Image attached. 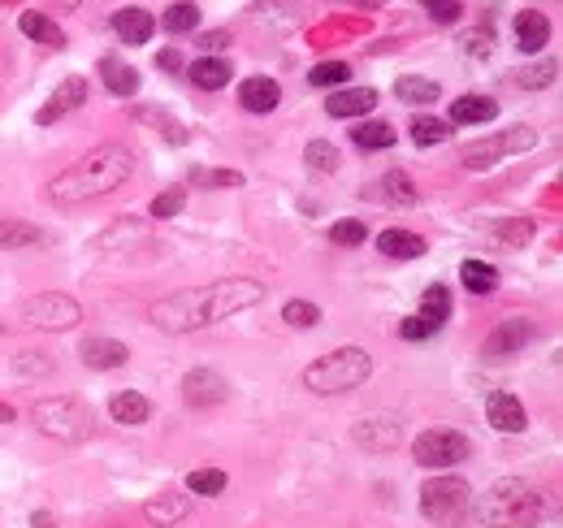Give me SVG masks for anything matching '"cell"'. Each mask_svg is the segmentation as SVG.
<instances>
[{"label": "cell", "mask_w": 563, "mask_h": 528, "mask_svg": "<svg viewBox=\"0 0 563 528\" xmlns=\"http://www.w3.org/2000/svg\"><path fill=\"white\" fill-rule=\"evenodd\" d=\"M269 286H260L256 277H221V282L195 286V290H178L165 295L148 308V321L165 334H191V329H208L226 316H239L256 303H265Z\"/></svg>", "instance_id": "cell-1"}, {"label": "cell", "mask_w": 563, "mask_h": 528, "mask_svg": "<svg viewBox=\"0 0 563 528\" xmlns=\"http://www.w3.org/2000/svg\"><path fill=\"white\" fill-rule=\"evenodd\" d=\"M135 174V152L126 143H100L91 148L83 161H74L70 169H61L48 187V200L57 208H78V204H91V200H104L113 195L122 182H130Z\"/></svg>", "instance_id": "cell-2"}, {"label": "cell", "mask_w": 563, "mask_h": 528, "mask_svg": "<svg viewBox=\"0 0 563 528\" xmlns=\"http://www.w3.org/2000/svg\"><path fill=\"white\" fill-rule=\"evenodd\" d=\"M551 516V498L542 485L525 477H503L494 481L486 494L473 498V516L481 528H542Z\"/></svg>", "instance_id": "cell-3"}, {"label": "cell", "mask_w": 563, "mask_h": 528, "mask_svg": "<svg viewBox=\"0 0 563 528\" xmlns=\"http://www.w3.org/2000/svg\"><path fill=\"white\" fill-rule=\"evenodd\" d=\"M373 377V355L364 347H338L304 368V390L312 394H347Z\"/></svg>", "instance_id": "cell-4"}, {"label": "cell", "mask_w": 563, "mask_h": 528, "mask_svg": "<svg viewBox=\"0 0 563 528\" xmlns=\"http://www.w3.org/2000/svg\"><path fill=\"white\" fill-rule=\"evenodd\" d=\"M31 420H35V429L44 433V438L65 442V446L87 442V438H91V425H96V420H91V407H87V403H78V399H70V394L35 399Z\"/></svg>", "instance_id": "cell-5"}, {"label": "cell", "mask_w": 563, "mask_h": 528, "mask_svg": "<svg viewBox=\"0 0 563 528\" xmlns=\"http://www.w3.org/2000/svg\"><path fill=\"white\" fill-rule=\"evenodd\" d=\"M421 516L438 528H460L473 516V485L451 472H438L434 481L421 485Z\"/></svg>", "instance_id": "cell-6"}, {"label": "cell", "mask_w": 563, "mask_h": 528, "mask_svg": "<svg viewBox=\"0 0 563 528\" xmlns=\"http://www.w3.org/2000/svg\"><path fill=\"white\" fill-rule=\"evenodd\" d=\"M412 459L429 472H447L464 459H473V442L460 429H425L412 438Z\"/></svg>", "instance_id": "cell-7"}, {"label": "cell", "mask_w": 563, "mask_h": 528, "mask_svg": "<svg viewBox=\"0 0 563 528\" xmlns=\"http://www.w3.org/2000/svg\"><path fill=\"white\" fill-rule=\"evenodd\" d=\"M22 325L31 329H48V334H61V329H74L83 321V308H78V299L70 295H57V290H44V295H31L22 303Z\"/></svg>", "instance_id": "cell-8"}, {"label": "cell", "mask_w": 563, "mask_h": 528, "mask_svg": "<svg viewBox=\"0 0 563 528\" xmlns=\"http://www.w3.org/2000/svg\"><path fill=\"white\" fill-rule=\"evenodd\" d=\"M403 438H408V420L399 412H373V416H360L351 425V442L369 455H386V451H399Z\"/></svg>", "instance_id": "cell-9"}, {"label": "cell", "mask_w": 563, "mask_h": 528, "mask_svg": "<svg viewBox=\"0 0 563 528\" xmlns=\"http://www.w3.org/2000/svg\"><path fill=\"white\" fill-rule=\"evenodd\" d=\"M538 148V130L533 126H512L494 139H481L473 143V152H464V169H490L499 165L503 156H516V152H533Z\"/></svg>", "instance_id": "cell-10"}, {"label": "cell", "mask_w": 563, "mask_h": 528, "mask_svg": "<svg viewBox=\"0 0 563 528\" xmlns=\"http://www.w3.org/2000/svg\"><path fill=\"white\" fill-rule=\"evenodd\" d=\"M182 399L195 412H208V407H221L230 399V381L217 373V368H191L187 377H182Z\"/></svg>", "instance_id": "cell-11"}, {"label": "cell", "mask_w": 563, "mask_h": 528, "mask_svg": "<svg viewBox=\"0 0 563 528\" xmlns=\"http://www.w3.org/2000/svg\"><path fill=\"white\" fill-rule=\"evenodd\" d=\"M533 338H538V325H533L529 316H512V321H503L486 342H481V355H486V360H507V355L525 351Z\"/></svg>", "instance_id": "cell-12"}, {"label": "cell", "mask_w": 563, "mask_h": 528, "mask_svg": "<svg viewBox=\"0 0 563 528\" xmlns=\"http://www.w3.org/2000/svg\"><path fill=\"white\" fill-rule=\"evenodd\" d=\"M191 507H195L191 494H182V490H161L156 498H148V503H143V520L156 524V528H169V524H182V520H187Z\"/></svg>", "instance_id": "cell-13"}, {"label": "cell", "mask_w": 563, "mask_h": 528, "mask_svg": "<svg viewBox=\"0 0 563 528\" xmlns=\"http://www.w3.org/2000/svg\"><path fill=\"white\" fill-rule=\"evenodd\" d=\"M486 420H490V429H499V433H525L529 429L525 403H520L516 394H507V390H494L486 399Z\"/></svg>", "instance_id": "cell-14"}, {"label": "cell", "mask_w": 563, "mask_h": 528, "mask_svg": "<svg viewBox=\"0 0 563 528\" xmlns=\"http://www.w3.org/2000/svg\"><path fill=\"white\" fill-rule=\"evenodd\" d=\"M239 104H243L247 113H256V117L273 113V109L282 104V87H278V78H269V74L243 78V83H239Z\"/></svg>", "instance_id": "cell-15"}, {"label": "cell", "mask_w": 563, "mask_h": 528, "mask_svg": "<svg viewBox=\"0 0 563 528\" xmlns=\"http://www.w3.org/2000/svg\"><path fill=\"white\" fill-rule=\"evenodd\" d=\"M152 31H156V18H152L148 9L126 5V9H117V13H113V35L122 39V44H130V48L148 44V39H152Z\"/></svg>", "instance_id": "cell-16"}, {"label": "cell", "mask_w": 563, "mask_h": 528, "mask_svg": "<svg viewBox=\"0 0 563 528\" xmlns=\"http://www.w3.org/2000/svg\"><path fill=\"white\" fill-rule=\"evenodd\" d=\"M78 355H83V364L96 368V373H113V368H126V360H130L126 342H117V338H87L83 347H78Z\"/></svg>", "instance_id": "cell-17"}, {"label": "cell", "mask_w": 563, "mask_h": 528, "mask_svg": "<svg viewBox=\"0 0 563 528\" xmlns=\"http://www.w3.org/2000/svg\"><path fill=\"white\" fill-rule=\"evenodd\" d=\"M377 109V91L373 87H338L325 100V113L330 117H369Z\"/></svg>", "instance_id": "cell-18"}, {"label": "cell", "mask_w": 563, "mask_h": 528, "mask_svg": "<svg viewBox=\"0 0 563 528\" xmlns=\"http://www.w3.org/2000/svg\"><path fill=\"white\" fill-rule=\"evenodd\" d=\"M83 100H87V78H78V74H74V78H65V83L57 87V96H52V100L44 104V109L35 113V122H39V126L61 122V117L70 113V109H78Z\"/></svg>", "instance_id": "cell-19"}, {"label": "cell", "mask_w": 563, "mask_h": 528, "mask_svg": "<svg viewBox=\"0 0 563 528\" xmlns=\"http://www.w3.org/2000/svg\"><path fill=\"white\" fill-rule=\"evenodd\" d=\"M512 31H516L520 52H542V44L551 39V22H546V13H538V9H520Z\"/></svg>", "instance_id": "cell-20"}, {"label": "cell", "mask_w": 563, "mask_h": 528, "mask_svg": "<svg viewBox=\"0 0 563 528\" xmlns=\"http://www.w3.org/2000/svg\"><path fill=\"white\" fill-rule=\"evenodd\" d=\"M100 78H104V87H109V96H117V100L139 91V70L126 65L122 57H100Z\"/></svg>", "instance_id": "cell-21"}, {"label": "cell", "mask_w": 563, "mask_h": 528, "mask_svg": "<svg viewBox=\"0 0 563 528\" xmlns=\"http://www.w3.org/2000/svg\"><path fill=\"white\" fill-rule=\"evenodd\" d=\"M377 252L390 256V260H421L425 256V239L412 230H382L377 234Z\"/></svg>", "instance_id": "cell-22"}, {"label": "cell", "mask_w": 563, "mask_h": 528, "mask_svg": "<svg viewBox=\"0 0 563 528\" xmlns=\"http://www.w3.org/2000/svg\"><path fill=\"white\" fill-rule=\"evenodd\" d=\"M109 416L117 420V425H148L152 403L143 399L139 390H117L113 399H109Z\"/></svg>", "instance_id": "cell-23"}, {"label": "cell", "mask_w": 563, "mask_h": 528, "mask_svg": "<svg viewBox=\"0 0 563 528\" xmlns=\"http://www.w3.org/2000/svg\"><path fill=\"white\" fill-rule=\"evenodd\" d=\"M351 143H356L360 152H386V148H395V126L377 122V117L356 122V126H351Z\"/></svg>", "instance_id": "cell-24"}, {"label": "cell", "mask_w": 563, "mask_h": 528, "mask_svg": "<svg viewBox=\"0 0 563 528\" xmlns=\"http://www.w3.org/2000/svg\"><path fill=\"white\" fill-rule=\"evenodd\" d=\"M494 113H499V104L490 96H460L451 104V126H481V122H490Z\"/></svg>", "instance_id": "cell-25"}, {"label": "cell", "mask_w": 563, "mask_h": 528, "mask_svg": "<svg viewBox=\"0 0 563 528\" xmlns=\"http://www.w3.org/2000/svg\"><path fill=\"white\" fill-rule=\"evenodd\" d=\"M187 78H191V83L200 87V91H221L234 74H230V61H221V57H200V61H195L191 70H187Z\"/></svg>", "instance_id": "cell-26"}, {"label": "cell", "mask_w": 563, "mask_h": 528, "mask_svg": "<svg viewBox=\"0 0 563 528\" xmlns=\"http://www.w3.org/2000/svg\"><path fill=\"white\" fill-rule=\"evenodd\" d=\"M460 282L468 295H494V286H499V269L486 260H464L460 264Z\"/></svg>", "instance_id": "cell-27"}, {"label": "cell", "mask_w": 563, "mask_h": 528, "mask_svg": "<svg viewBox=\"0 0 563 528\" xmlns=\"http://www.w3.org/2000/svg\"><path fill=\"white\" fill-rule=\"evenodd\" d=\"M395 96L408 100V104H434L442 96V87L434 83V78H425V74H403L395 83Z\"/></svg>", "instance_id": "cell-28"}, {"label": "cell", "mask_w": 563, "mask_h": 528, "mask_svg": "<svg viewBox=\"0 0 563 528\" xmlns=\"http://www.w3.org/2000/svg\"><path fill=\"white\" fill-rule=\"evenodd\" d=\"M44 243V230L31 226V221H0V247L5 252H22V247Z\"/></svg>", "instance_id": "cell-29"}, {"label": "cell", "mask_w": 563, "mask_h": 528, "mask_svg": "<svg viewBox=\"0 0 563 528\" xmlns=\"http://www.w3.org/2000/svg\"><path fill=\"white\" fill-rule=\"evenodd\" d=\"M18 26H22V35L35 39V44H48V48H61V44H65L61 26L52 22V18H44V13H22Z\"/></svg>", "instance_id": "cell-30"}, {"label": "cell", "mask_w": 563, "mask_h": 528, "mask_svg": "<svg viewBox=\"0 0 563 528\" xmlns=\"http://www.w3.org/2000/svg\"><path fill=\"white\" fill-rule=\"evenodd\" d=\"M377 195L390 204H416V187H412V174L408 169H386L382 174V187H377Z\"/></svg>", "instance_id": "cell-31"}, {"label": "cell", "mask_w": 563, "mask_h": 528, "mask_svg": "<svg viewBox=\"0 0 563 528\" xmlns=\"http://www.w3.org/2000/svg\"><path fill=\"white\" fill-rule=\"evenodd\" d=\"M416 316H425V321H434L438 329L451 321V290L447 286H425V295H421V312Z\"/></svg>", "instance_id": "cell-32"}, {"label": "cell", "mask_w": 563, "mask_h": 528, "mask_svg": "<svg viewBox=\"0 0 563 528\" xmlns=\"http://www.w3.org/2000/svg\"><path fill=\"white\" fill-rule=\"evenodd\" d=\"M226 485H230V477L221 468H195L191 477H187V494H195V498H217V494H226Z\"/></svg>", "instance_id": "cell-33"}, {"label": "cell", "mask_w": 563, "mask_h": 528, "mask_svg": "<svg viewBox=\"0 0 563 528\" xmlns=\"http://www.w3.org/2000/svg\"><path fill=\"white\" fill-rule=\"evenodd\" d=\"M161 26L169 35H187V31H195L200 26V9L191 5V0H174L165 13H161Z\"/></svg>", "instance_id": "cell-34"}, {"label": "cell", "mask_w": 563, "mask_h": 528, "mask_svg": "<svg viewBox=\"0 0 563 528\" xmlns=\"http://www.w3.org/2000/svg\"><path fill=\"white\" fill-rule=\"evenodd\" d=\"M451 122H438V117H416L412 122V143L416 148H438V143L451 139Z\"/></svg>", "instance_id": "cell-35"}, {"label": "cell", "mask_w": 563, "mask_h": 528, "mask_svg": "<svg viewBox=\"0 0 563 528\" xmlns=\"http://www.w3.org/2000/svg\"><path fill=\"white\" fill-rule=\"evenodd\" d=\"M351 78V65L347 61H321L308 70V87H321V91H334Z\"/></svg>", "instance_id": "cell-36"}, {"label": "cell", "mask_w": 563, "mask_h": 528, "mask_svg": "<svg viewBox=\"0 0 563 528\" xmlns=\"http://www.w3.org/2000/svg\"><path fill=\"white\" fill-rule=\"evenodd\" d=\"M304 161L317 169V174H334V169L343 165V156H338V148H334L330 139H312L308 148H304Z\"/></svg>", "instance_id": "cell-37"}, {"label": "cell", "mask_w": 563, "mask_h": 528, "mask_svg": "<svg viewBox=\"0 0 563 528\" xmlns=\"http://www.w3.org/2000/svg\"><path fill=\"white\" fill-rule=\"evenodd\" d=\"M555 74H559V61H542V65H525V70H516V87H525V91H542V87H551L555 83Z\"/></svg>", "instance_id": "cell-38"}, {"label": "cell", "mask_w": 563, "mask_h": 528, "mask_svg": "<svg viewBox=\"0 0 563 528\" xmlns=\"http://www.w3.org/2000/svg\"><path fill=\"white\" fill-rule=\"evenodd\" d=\"M282 321L291 329H312V325H321V308L317 303H308V299H291L282 308Z\"/></svg>", "instance_id": "cell-39"}, {"label": "cell", "mask_w": 563, "mask_h": 528, "mask_svg": "<svg viewBox=\"0 0 563 528\" xmlns=\"http://www.w3.org/2000/svg\"><path fill=\"white\" fill-rule=\"evenodd\" d=\"M533 217H507L503 226H499V243H507V247H525L529 239H533Z\"/></svg>", "instance_id": "cell-40"}, {"label": "cell", "mask_w": 563, "mask_h": 528, "mask_svg": "<svg viewBox=\"0 0 563 528\" xmlns=\"http://www.w3.org/2000/svg\"><path fill=\"white\" fill-rule=\"evenodd\" d=\"M182 204H187V195H182V187L161 191V195L152 200V217H156V221H169V217H178V213H182Z\"/></svg>", "instance_id": "cell-41"}, {"label": "cell", "mask_w": 563, "mask_h": 528, "mask_svg": "<svg viewBox=\"0 0 563 528\" xmlns=\"http://www.w3.org/2000/svg\"><path fill=\"white\" fill-rule=\"evenodd\" d=\"M421 9L434 18L438 26H451V22H460V13H464V5L460 0H421Z\"/></svg>", "instance_id": "cell-42"}, {"label": "cell", "mask_w": 563, "mask_h": 528, "mask_svg": "<svg viewBox=\"0 0 563 528\" xmlns=\"http://www.w3.org/2000/svg\"><path fill=\"white\" fill-rule=\"evenodd\" d=\"M330 239L338 247H360L364 239H369V226H364V221H338V226L330 230Z\"/></svg>", "instance_id": "cell-43"}, {"label": "cell", "mask_w": 563, "mask_h": 528, "mask_svg": "<svg viewBox=\"0 0 563 528\" xmlns=\"http://www.w3.org/2000/svg\"><path fill=\"white\" fill-rule=\"evenodd\" d=\"M438 334L434 321H425V316H408V321H399V338L403 342H429Z\"/></svg>", "instance_id": "cell-44"}, {"label": "cell", "mask_w": 563, "mask_h": 528, "mask_svg": "<svg viewBox=\"0 0 563 528\" xmlns=\"http://www.w3.org/2000/svg\"><path fill=\"white\" fill-rule=\"evenodd\" d=\"M13 373H22V377H44V373H52V360H44V351H22L18 360H13Z\"/></svg>", "instance_id": "cell-45"}, {"label": "cell", "mask_w": 563, "mask_h": 528, "mask_svg": "<svg viewBox=\"0 0 563 528\" xmlns=\"http://www.w3.org/2000/svg\"><path fill=\"white\" fill-rule=\"evenodd\" d=\"M464 52H468V57H490V52H494V31H490V26L468 31L464 35Z\"/></svg>", "instance_id": "cell-46"}, {"label": "cell", "mask_w": 563, "mask_h": 528, "mask_svg": "<svg viewBox=\"0 0 563 528\" xmlns=\"http://www.w3.org/2000/svg\"><path fill=\"white\" fill-rule=\"evenodd\" d=\"M191 178H208L204 187H243V174H234V169H213V174H208V169H195Z\"/></svg>", "instance_id": "cell-47"}, {"label": "cell", "mask_w": 563, "mask_h": 528, "mask_svg": "<svg viewBox=\"0 0 563 528\" xmlns=\"http://www.w3.org/2000/svg\"><path fill=\"white\" fill-rule=\"evenodd\" d=\"M226 44H230V35H226V31H208V35H200V48H204V52H221Z\"/></svg>", "instance_id": "cell-48"}, {"label": "cell", "mask_w": 563, "mask_h": 528, "mask_svg": "<svg viewBox=\"0 0 563 528\" xmlns=\"http://www.w3.org/2000/svg\"><path fill=\"white\" fill-rule=\"evenodd\" d=\"M156 65H161V70H169V74H178V70H182V57H178V48H165L161 57H156Z\"/></svg>", "instance_id": "cell-49"}, {"label": "cell", "mask_w": 563, "mask_h": 528, "mask_svg": "<svg viewBox=\"0 0 563 528\" xmlns=\"http://www.w3.org/2000/svg\"><path fill=\"white\" fill-rule=\"evenodd\" d=\"M13 420H18V412L9 403H0V425H13Z\"/></svg>", "instance_id": "cell-50"}, {"label": "cell", "mask_w": 563, "mask_h": 528, "mask_svg": "<svg viewBox=\"0 0 563 528\" xmlns=\"http://www.w3.org/2000/svg\"><path fill=\"white\" fill-rule=\"evenodd\" d=\"M31 524H35V528H52V516H48V511H35Z\"/></svg>", "instance_id": "cell-51"}, {"label": "cell", "mask_w": 563, "mask_h": 528, "mask_svg": "<svg viewBox=\"0 0 563 528\" xmlns=\"http://www.w3.org/2000/svg\"><path fill=\"white\" fill-rule=\"evenodd\" d=\"M347 5H360V9H377V5H386V0H347Z\"/></svg>", "instance_id": "cell-52"}, {"label": "cell", "mask_w": 563, "mask_h": 528, "mask_svg": "<svg viewBox=\"0 0 563 528\" xmlns=\"http://www.w3.org/2000/svg\"><path fill=\"white\" fill-rule=\"evenodd\" d=\"M57 5H61V9H74V5H78V0H57Z\"/></svg>", "instance_id": "cell-53"}]
</instances>
